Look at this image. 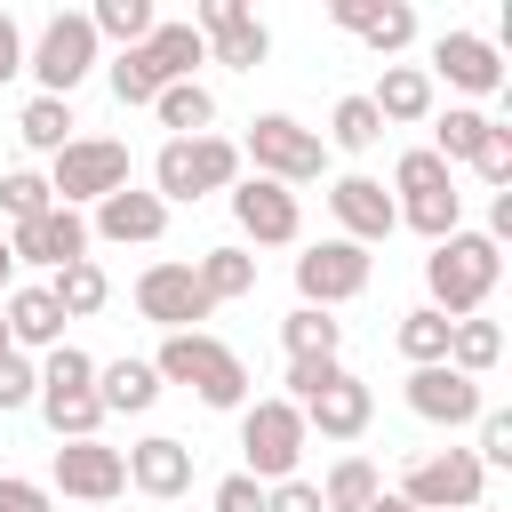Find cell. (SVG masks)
Wrapping results in <instances>:
<instances>
[{
    "label": "cell",
    "instance_id": "5b68a950",
    "mask_svg": "<svg viewBox=\"0 0 512 512\" xmlns=\"http://www.w3.org/2000/svg\"><path fill=\"white\" fill-rule=\"evenodd\" d=\"M96 64H104V40H96L88 8H56V16L24 40V72L40 80V96H64V104H72V88H80Z\"/></svg>",
    "mask_w": 512,
    "mask_h": 512
},
{
    "label": "cell",
    "instance_id": "30bf717a",
    "mask_svg": "<svg viewBox=\"0 0 512 512\" xmlns=\"http://www.w3.org/2000/svg\"><path fill=\"white\" fill-rule=\"evenodd\" d=\"M128 296H136V312H144L160 336H192V328L216 312V304L200 296V280H192V264H184V256H152V264L136 272V288H128Z\"/></svg>",
    "mask_w": 512,
    "mask_h": 512
},
{
    "label": "cell",
    "instance_id": "f546056e",
    "mask_svg": "<svg viewBox=\"0 0 512 512\" xmlns=\"http://www.w3.org/2000/svg\"><path fill=\"white\" fill-rule=\"evenodd\" d=\"M312 488H320V512H368V504L384 496V472H376L368 456H336L328 480H312Z\"/></svg>",
    "mask_w": 512,
    "mask_h": 512
},
{
    "label": "cell",
    "instance_id": "ffe728a7",
    "mask_svg": "<svg viewBox=\"0 0 512 512\" xmlns=\"http://www.w3.org/2000/svg\"><path fill=\"white\" fill-rule=\"evenodd\" d=\"M168 232V208L152 200V192H136V184H120V192H104L96 208H88V240H112V248H152Z\"/></svg>",
    "mask_w": 512,
    "mask_h": 512
},
{
    "label": "cell",
    "instance_id": "5bb4252c",
    "mask_svg": "<svg viewBox=\"0 0 512 512\" xmlns=\"http://www.w3.org/2000/svg\"><path fill=\"white\" fill-rule=\"evenodd\" d=\"M8 256H16V272H24V264H32V272H64V264L88 256V216H80V208H40V216L8 224Z\"/></svg>",
    "mask_w": 512,
    "mask_h": 512
},
{
    "label": "cell",
    "instance_id": "8992f818",
    "mask_svg": "<svg viewBox=\"0 0 512 512\" xmlns=\"http://www.w3.org/2000/svg\"><path fill=\"white\" fill-rule=\"evenodd\" d=\"M240 168L296 192V184H320L328 144H320V128H304V120H288V112H256L248 136H240Z\"/></svg>",
    "mask_w": 512,
    "mask_h": 512
},
{
    "label": "cell",
    "instance_id": "e0dca14e",
    "mask_svg": "<svg viewBox=\"0 0 512 512\" xmlns=\"http://www.w3.org/2000/svg\"><path fill=\"white\" fill-rule=\"evenodd\" d=\"M48 488H64V496H80V504H112V496L128 488V464H120V448H104V440H56Z\"/></svg>",
    "mask_w": 512,
    "mask_h": 512
},
{
    "label": "cell",
    "instance_id": "f907efd6",
    "mask_svg": "<svg viewBox=\"0 0 512 512\" xmlns=\"http://www.w3.org/2000/svg\"><path fill=\"white\" fill-rule=\"evenodd\" d=\"M16 72H24V24H16V16L0 8V88H8Z\"/></svg>",
    "mask_w": 512,
    "mask_h": 512
},
{
    "label": "cell",
    "instance_id": "f35d334b",
    "mask_svg": "<svg viewBox=\"0 0 512 512\" xmlns=\"http://www.w3.org/2000/svg\"><path fill=\"white\" fill-rule=\"evenodd\" d=\"M400 224L424 232V240H448L464 232V192H424V200H400Z\"/></svg>",
    "mask_w": 512,
    "mask_h": 512
},
{
    "label": "cell",
    "instance_id": "f6af8a7d",
    "mask_svg": "<svg viewBox=\"0 0 512 512\" xmlns=\"http://www.w3.org/2000/svg\"><path fill=\"white\" fill-rule=\"evenodd\" d=\"M472 176H480L488 192H512V128H504V120H496V128H488V144L472 152Z\"/></svg>",
    "mask_w": 512,
    "mask_h": 512
},
{
    "label": "cell",
    "instance_id": "d590c367",
    "mask_svg": "<svg viewBox=\"0 0 512 512\" xmlns=\"http://www.w3.org/2000/svg\"><path fill=\"white\" fill-rule=\"evenodd\" d=\"M392 344H400V360H408V368H440V360H448V320H440L432 304H416V312H400Z\"/></svg>",
    "mask_w": 512,
    "mask_h": 512
},
{
    "label": "cell",
    "instance_id": "ac0fdd59",
    "mask_svg": "<svg viewBox=\"0 0 512 512\" xmlns=\"http://www.w3.org/2000/svg\"><path fill=\"white\" fill-rule=\"evenodd\" d=\"M376 424V392H368V376H352V368H336L312 400H304V432H320V440H360Z\"/></svg>",
    "mask_w": 512,
    "mask_h": 512
},
{
    "label": "cell",
    "instance_id": "277c9868",
    "mask_svg": "<svg viewBox=\"0 0 512 512\" xmlns=\"http://www.w3.org/2000/svg\"><path fill=\"white\" fill-rule=\"evenodd\" d=\"M304 448H312V432H304V408H288L280 392H264V400H248V408H240V472H248L256 488H280V480H296Z\"/></svg>",
    "mask_w": 512,
    "mask_h": 512
},
{
    "label": "cell",
    "instance_id": "4dcf8cb0",
    "mask_svg": "<svg viewBox=\"0 0 512 512\" xmlns=\"http://www.w3.org/2000/svg\"><path fill=\"white\" fill-rule=\"evenodd\" d=\"M152 112H160L168 136H208V128H216V88H208V80H176V88L152 96Z\"/></svg>",
    "mask_w": 512,
    "mask_h": 512
},
{
    "label": "cell",
    "instance_id": "52a82bcc",
    "mask_svg": "<svg viewBox=\"0 0 512 512\" xmlns=\"http://www.w3.org/2000/svg\"><path fill=\"white\" fill-rule=\"evenodd\" d=\"M128 168H136V160H128L120 136H72V144L48 160V192H56V208H80V216H88L104 192L128 184Z\"/></svg>",
    "mask_w": 512,
    "mask_h": 512
},
{
    "label": "cell",
    "instance_id": "816d5d0a",
    "mask_svg": "<svg viewBox=\"0 0 512 512\" xmlns=\"http://www.w3.org/2000/svg\"><path fill=\"white\" fill-rule=\"evenodd\" d=\"M488 240H496V248L512 240V192H488Z\"/></svg>",
    "mask_w": 512,
    "mask_h": 512
},
{
    "label": "cell",
    "instance_id": "ba28073f",
    "mask_svg": "<svg viewBox=\"0 0 512 512\" xmlns=\"http://www.w3.org/2000/svg\"><path fill=\"white\" fill-rule=\"evenodd\" d=\"M392 496H408L416 512H472V504H488V472L472 448H424V456H408Z\"/></svg>",
    "mask_w": 512,
    "mask_h": 512
},
{
    "label": "cell",
    "instance_id": "44dd1931",
    "mask_svg": "<svg viewBox=\"0 0 512 512\" xmlns=\"http://www.w3.org/2000/svg\"><path fill=\"white\" fill-rule=\"evenodd\" d=\"M328 24L352 32V40H368L384 64L416 40V8H408V0H328Z\"/></svg>",
    "mask_w": 512,
    "mask_h": 512
},
{
    "label": "cell",
    "instance_id": "cb8c5ba5",
    "mask_svg": "<svg viewBox=\"0 0 512 512\" xmlns=\"http://www.w3.org/2000/svg\"><path fill=\"white\" fill-rule=\"evenodd\" d=\"M144 64H152V80L160 88H176V80H200V64H208V40L192 32V24H152V40H144Z\"/></svg>",
    "mask_w": 512,
    "mask_h": 512
},
{
    "label": "cell",
    "instance_id": "9f6ffc18",
    "mask_svg": "<svg viewBox=\"0 0 512 512\" xmlns=\"http://www.w3.org/2000/svg\"><path fill=\"white\" fill-rule=\"evenodd\" d=\"M472 512H496V504H472Z\"/></svg>",
    "mask_w": 512,
    "mask_h": 512
},
{
    "label": "cell",
    "instance_id": "7a4b0ae2",
    "mask_svg": "<svg viewBox=\"0 0 512 512\" xmlns=\"http://www.w3.org/2000/svg\"><path fill=\"white\" fill-rule=\"evenodd\" d=\"M152 376H160V384H184L200 408H224V416L248 408V360H240L224 336H208V328H192V336H160Z\"/></svg>",
    "mask_w": 512,
    "mask_h": 512
},
{
    "label": "cell",
    "instance_id": "f1b7e54d",
    "mask_svg": "<svg viewBox=\"0 0 512 512\" xmlns=\"http://www.w3.org/2000/svg\"><path fill=\"white\" fill-rule=\"evenodd\" d=\"M496 360H504V328H496L488 312H472V320H448V368H456V376H472V384H480Z\"/></svg>",
    "mask_w": 512,
    "mask_h": 512
},
{
    "label": "cell",
    "instance_id": "ab89813d",
    "mask_svg": "<svg viewBox=\"0 0 512 512\" xmlns=\"http://www.w3.org/2000/svg\"><path fill=\"white\" fill-rule=\"evenodd\" d=\"M104 88H112L120 104H152V96H160V80H152L144 48H112V56H104Z\"/></svg>",
    "mask_w": 512,
    "mask_h": 512
},
{
    "label": "cell",
    "instance_id": "d4e9b609",
    "mask_svg": "<svg viewBox=\"0 0 512 512\" xmlns=\"http://www.w3.org/2000/svg\"><path fill=\"white\" fill-rule=\"evenodd\" d=\"M96 400H104V416H144L152 400H160V376H152V360H96Z\"/></svg>",
    "mask_w": 512,
    "mask_h": 512
},
{
    "label": "cell",
    "instance_id": "7c38bea8",
    "mask_svg": "<svg viewBox=\"0 0 512 512\" xmlns=\"http://www.w3.org/2000/svg\"><path fill=\"white\" fill-rule=\"evenodd\" d=\"M424 72H432V88L448 80L464 104H488V96H504V48H496L488 32H464V24L432 40V64H424Z\"/></svg>",
    "mask_w": 512,
    "mask_h": 512
},
{
    "label": "cell",
    "instance_id": "db71d44e",
    "mask_svg": "<svg viewBox=\"0 0 512 512\" xmlns=\"http://www.w3.org/2000/svg\"><path fill=\"white\" fill-rule=\"evenodd\" d=\"M368 512H416V504H408V496H392V488H384V496H376V504H368Z\"/></svg>",
    "mask_w": 512,
    "mask_h": 512
},
{
    "label": "cell",
    "instance_id": "b9f144b4",
    "mask_svg": "<svg viewBox=\"0 0 512 512\" xmlns=\"http://www.w3.org/2000/svg\"><path fill=\"white\" fill-rule=\"evenodd\" d=\"M40 392H96V360H88L80 344L40 352Z\"/></svg>",
    "mask_w": 512,
    "mask_h": 512
},
{
    "label": "cell",
    "instance_id": "d6a6232c",
    "mask_svg": "<svg viewBox=\"0 0 512 512\" xmlns=\"http://www.w3.org/2000/svg\"><path fill=\"white\" fill-rule=\"evenodd\" d=\"M280 344H288V360H336V352H344V320L296 304V312L280 320Z\"/></svg>",
    "mask_w": 512,
    "mask_h": 512
},
{
    "label": "cell",
    "instance_id": "d6986e66",
    "mask_svg": "<svg viewBox=\"0 0 512 512\" xmlns=\"http://www.w3.org/2000/svg\"><path fill=\"white\" fill-rule=\"evenodd\" d=\"M120 464H128V488L152 496V504H168V496L192 488V448H184L176 432H144V440H128Z\"/></svg>",
    "mask_w": 512,
    "mask_h": 512
},
{
    "label": "cell",
    "instance_id": "7402d4cb",
    "mask_svg": "<svg viewBox=\"0 0 512 512\" xmlns=\"http://www.w3.org/2000/svg\"><path fill=\"white\" fill-rule=\"evenodd\" d=\"M0 320H8V344H16V352H32V360L64 344V312H56L48 280H16V288L0 296Z\"/></svg>",
    "mask_w": 512,
    "mask_h": 512
},
{
    "label": "cell",
    "instance_id": "8d00e7d4",
    "mask_svg": "<svg viewBox=\"0 0 512 512\" xmlns=\"http://www.w3.org/2000/svg\"><path fill=\"white\" fill-rule=\"evenodd\" d=\"M32 408L48 416L56 440H96V424H104V400H96V392H40Z\"/></svg>",
    "mask_w": 512,
    "mask_h": 512
},
{
    "label": "cell",
    "instance_id": "11a10c76",
    "mask_svg": "<svg viewBox=\"0 0 512 512\" xmlns=\"http://www.w3.org/2000/svg\"><path fill=\"white\" fill-rule=\"evenodd\" d=\"M0 352H8V320H0Z\"/></svg>",
    "mask_w": 512,
    "mask_h": 512
},
{
    "label": "cell",
    "instance_id": "2e32d148",
    "mask_svg": "<svg viewBox=\"0 0 512 512\" xmlns=\"http://www.w3.org/2000/svg\"><path fill=\"white\" fill-rule=\"evenodd\" d=\"M408 408L424 416V424H440V432H464V424H480V408H488V392L472 384V376H456L448 360L440 368H408Z\"/></svg>",
    "mask_w": 512,
    "mask_h": 512
},
{
    "label": "cell",
    "instance_id": "603a6c76",
    "mask_svg": "<svg viewBox=\"0 0 512 512\" xmlns=\"http://www.w3.org/2000/svg\"><path fill=\"white\" fill-rule=\"evenodd\" d=\"M368 104H376L384 128H424V120L440 112V88H432L424 64H384V80L368 88Z\"/></svg>",
    "mask_w": 512,
    "mask_h": 512
},
{
    "label": "cell",
    "instance_id": "3957f363",
    "mask_svg": "<svg viewBox=\"0 0 512 512\" xmlns=\"http://www.w3.org/2000/svg\"><path fill=\"white\" fill-rule=\"evenodd\" d=\"M240 184V144L232 136H168L160 152H152V200L160 208H192V200H208V192H232Z\"/></svg>",
    "mask_w": 512,
    "mask_h": 512
},
{
    "label": "cell",
    "instance_id": "4316f807",
    "mask_svg": "<svg viewBox=\"0 0 512 512\" xmlns=\"http://www.w3.org/2000/svg\"><path fill=\"white\" fill-rule=\"evenodd\" d=\"M192 280H200L208 304H240V296H256V256H248L240 240H224V248L192 256Z\"/></svg>",
    "mask_w": 512,
    "mask_h": 512
},
{
    "label": "cell",
    "instance_id": "6da1fadb",
    "mask_svg": "<svg viewBox=\"0 0 512 512\" xmlns=\"http://www.w3.org/2000/svg\"><path fill=\"white\" fill-rule=\"evenodd\" d=\"M496 280H504V248H496L488 232H472V224L448 232V240H432V256H424V304H432L440 320L488 312Z\"/></svg>",
    "mask_w": 512,
    "mask_h": 512
},
{
    "label": "cell",
    "instance_id": "681fc988",
    "mask_svg": "<svg viewBox=\"0 0 512 512\" xmlns=\"http://www.w3.org/2000/svg\"><path fill=\"white\" fill-rule=\"evenodd\" d=\"M264 512H320V488L296 472V480H280V488H264Z\"/></svg>",
    "mask_w": 512,
    "mask_h": 512
},
{
    "label": "cell",
    "instance_id": "c3c4849f",
    "mask_svg": "<svg viewBox=\"0 0 512 512\" xmlns=\"http://www.w3.org/2000/svg\"><path fill=\"white\" fill-rule=\"evenodd\" d=\"M208 512H264V488H256L248 472H224L216 496H208Z\"/></svg>",
    "mask_w": 512,
    "mask_h": 512
},
{
    "label": "cell",
    "instance_id": "e575fe53",
    "mask_svg": "<svg viewBox=\"0 0 512 512\" xmlns=\"http://www.w3.org/2000/svg\"><path fill=\"white\" fill-rule=\"evenodd\" d=\"M16 136H24V152H48V160H56V152L72 144V104H64V96H32V104L16 112Z\"/></svg>",
    "mask_w": 512,
    "mask_h": 512
},
{
    "label": "cell",
    "instance_id": "60d3db41",
    "mask_svg": "<svg viewBox=\"0 0 512 512\" xmlns=\"http://www.w3.org/2000/svg\"><path fill=\"white\" fill-rule=\"evenodd\" d=\"M40 208H56L48 176H40V168H8V176H0V216L24 224V216H40Z\"/></svg>",
    "mask_w": 512,
    "mask_h": 512
},
{
    "label": "cell",
    "instance_id": "484cf974",
    "mask_svg": "<svg viewBox=\"0 0 512 512\" xmlns=\"http://www.w3.org/2000/svg\"><path fill=\"white\" fill-rule=\"evenodd\" d=\"M488 128H496V112H480V104H448V112H432V160H448V168H472V152L488 144Z\"/></svg>",
    "mask_w": 512,
    "mask_h": 512
},
{
    "label": "cell",
    "instance_id": "7bdbcfd3",
    "mask_svg": "<svg viewBox=\"0 0 512 512\" xmlns=\"http://www.w3.org/2000/svg\"><path fill=\"white\" fill-rule=\"evenodd\" d=\"M32 400H40V360L8 344V352H0V416H16V408H32Z\"/></svg>",
    "mask_w": 512,
    "mask_h": 512
},
{
    "label": "cell",
    "instance_id": "7dc6e473",
    "mask_svg": "<svg viewBox=\"0 0 512 512\" xmlns=\"http://www.w3.org/2000/svg\"><path fill=\"white\" fill-rule=\"evenodd\" d=\"M336 368H344V360H288V376H280L288 392H280V400H288V408H304V400H312V392H320Z\"/></svg>",
    "mask_w": 512,
    "mask_h": 512
},
{
    "label": "cell",
    "instance_id": "9c48e42d",
    "mask_svg": "<svg viewBox=\"0 0 512 512\" xmlns=\"http://www.w3.org/2000/svg\"><path fill=\"white\" fill-rule=\"evenodd\" d=\"M368 280H376V256L352 248V240H336V232L296 256V304H312V312H336V304L368 296Z\"/></svg>",
    "mask_w": 512,
    "mask_h": 512
},
{
    "label": "cell",
    "instance_id": "8fae6325",
    "mask_svg": "<svg viewBox=\"0 0 512 512\" xmlns=\"http://www.w3.org/2000/svg\"><path fill=\"white\" fill-rule=\"evenodd\" d=\"M184 24L208 40V64H224V72H256V64L272 56V24H264L248 0H200Z\"/></svg>",
    "mask_w": 512,
    "mask_h": 512
},
{
    "label": "cell",
    "instance_id": "9a60e30c",
    "mask_svg": "<svg viewBox=\"0 0 512 512\" xmlns=\"http://www.w3.org/2000/svg\"><path fill=\"white\" fill-rule=\"evenodd\" d=\"M328 216H336V240H352V248H376V240H392V232H400L392 192H384L376 176H360V168L328 184Z\"/></svg>",
    "mask_w": 512,
    "mask_h": 512
},
{
    "label": "cell",
    "instance_id": "bcb514c9",
    "mask_svg": "<svg viewBox=\"0 0 512 512\" xmlns=\"http://www.w3.org/2000/svg\"><path fill=\"white\" fill-rule=\"evenodd\" d=\"M0 512H56V488L24 480V472H0Z\"/></svg>",
    "mask_w": 512,
    "mask_h": 512
},
{
    "label": "cell",
    "instance_id": "f5cc1de1",
    "mask_svg": "<svg viewBox=\"0 0 512 512\" xmlns=\"http://www.w3.org/2000/svg\"><path fill=\"white\" fill-rule=\"evenodd\" d=\"M16 288V256H8V224H0V296Z\"/></svg>",
    "mask_w": 512,
    "mask_h": 512
},
{
    "label": "cell",
    "instance_id": "836d02e7",
    "mask_svg": "<svg viewBox=\"0 0 512 512\" xmlns=\"http://www.w3.org/2000/svg\"><path fill=\"white\" fill-rule=\"evenodd\" d=\"M88 24H96V40H112V48H144L152 24H160V8H152V0H96Z\"/></svg>",
    "mask_w": 512,
    "mask_h": 512
},
{
    "label": "cell",
    "instance_id": "1f68e13d",
    "mask_svg": "<svg viewBox=\"0 0 512 512\" xmlns=\"http://www.w3.org/2000/svg\"><path fill=\"white\" fill-rule=\"evenodd\" d=\"M320 144H328V152H352V160H360V152H376V144H384L376 104H368V96H336V112H328V136H320Z\"/></svg>",
    "mask_w": 512,
    "mask_h": 512
},
{
    "label": "cell",
    "instance_id": "4fadbf2b",
    "mask_svg": "<svg viewBox=\"0 0 512 512\" xmlns=\"http://www.w3.org/2000/svg\"><path fill=\"white\" fill-rule=\"evenodd\" d=\"M224 200H232L240 248H296V240H304V208H296L288 184H272V176H240Z\"/></svg>",
    "mask_w": 512,
    "mask_h": 512
},
{
    "label": "cell",
    "instance_id": "ee69618b",
    "mask_svg": "<svg viewBox=\"0 0 512 512\" xmlns=\"http://www.w3.org/2000/svg\"><path fill=\"white\" fill-rule=\"evenodd\" d=\"M480 440H472V456H480V472H504L512 464V408H480V424H472Z\"/></svg>",
    "mask_w": 512,
    "mask_h": 512
},
{
    "label": "cell",
    "instance_id": "74e56055",
    "mask_svg": "<svg viewBox=\"0 0 512 512\" xmlns=\"http://www.w3.org/2000/svg\"><path fill=\"white\" fill-rule=\"evenodd\" d=\"M424 192H456V168H448V160H432V152L416 144V152H400V160H392V208H400V200H424Z\"/></svg>",
    "mask_w": 512,
    "mask_h": 512
},
{
    "label": "cell",
    "instance_id": "83f0119b",
    "mask_svg": "<svg viewBox=\"0 0 512 512\" xmlns=\"http://www.w3.org/2000/svg\"><path fill=\"white\" fill-rule=\"evenodd\" d=\"M48 296H56V312H64V320H96V312L112 304V272H104L96 256H80V264L48 272Z\"/></svg>",
    "mask_w": 512,
    "mask_h": 512
}]
</instances>
